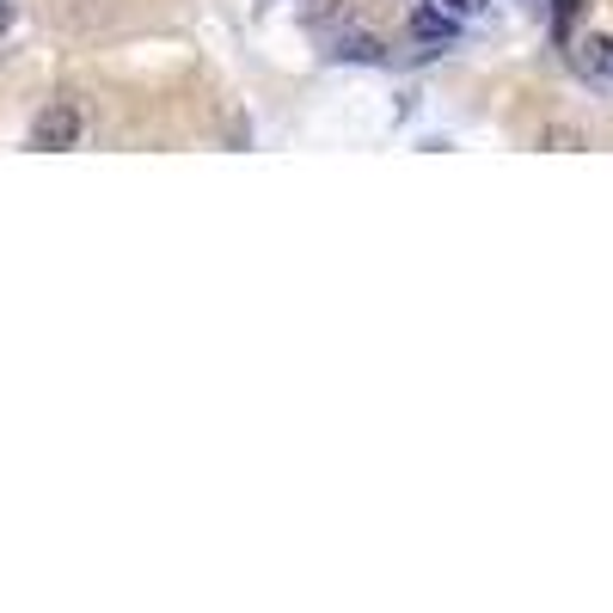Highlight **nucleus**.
<instances>
[{"label": "nucleus", "instance_id": "nucleus-1", "mask_svg": "<svg viewBox=\"0 0 613 613\" xmlns=\"http://www.w3.org/2000/svg\"><path fill=\"white\" fill-rule=\"evenodd\" d=\"M81 142V111L67 105V98H55L50 111H38V123H31V147H43V154H62V147Z\"/></svg>", "mask_w": 613, "mask_h": 613}, {"label": "nucleus", "instance_id": "nucleus-2", "mask_svg": "<svg viewBox=\"0 0 613 613\" xmlns=\"http://www.w3.org/2000/svg\"><path fill=\"white\" fill-rule=\"evenodd\" d=\"M412 31H417V38H429V43H448V38H454V19H441V13H429V7H417V13H412Z\"/></svg>", "mask_w": 613, "mask_h": 613}, {"label": "nucleus", "instance_id": "nucleus-3", "mask_svg": "<svg viewBox=\"0 0 613 613\" xmlns=\"http://www.w3.org/2000/svg\"><path fill=\"white\" fill-rule=\"evenodd\" d=\"M337 62H387V50H381V43H374V38H344V43H337Z\"/></svg>", "mask_w": 613, "mask_h": 613}, {"label": "nucleus", "instance_id": "nucleus-4", "mask_svg": "<svg viewBox=\"0 0 613 613\" xmlns=\"http://www.w3.org/2000/svg\"><path fill=\"white\" fill-rule=\"evenodd\" d=\"M583 67H589V74H601V81H613V38H589Z\"/></svg>", "mask_w": 613, "mask_h": 613}, {"label": "nucleus", "instance_id": "nucleus-5", "mask_svg": "<svg viewBox=\"0 0 613 613\" xmlns=\"http://www.w3.org/2000/svg\"><path fill=\"white\" fill-rule=\"evenodd\" d=\"M436 7H448V13H460V7H467V0H436Z\"/></svg>", "mask_w": 613, "mask_h": 613}]
</instances>
